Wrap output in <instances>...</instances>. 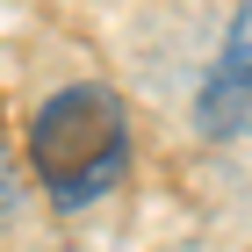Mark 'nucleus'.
Segmentation results:
<instances>
[{"mask_svg": "<svg viewBox=\"0 0 252 252\" xmlns=\"http://www.w3.org/2000/svg\"><path fill=\"white\" fill-rule=\"evenodd\" d=\"M29 166H36L43 194L58 209H87L123 180L130 166V123H123L116 94L79 79V87H58L29 116Z\"/></svg>", "mask_w": 252, "mask_h": 252, "instance_id": "f257e3e1", "label": "nucleus"}, {"mask_svg": "<svg viewBox=\"0 0 252 252\" xmlns=\"http://www.w3.org/2000/svg\"><path fill=\"white\" fill-rule=\"evenodd\" d=\"M194 123L209 137H231L238 123H252V0L231 15V29H223V51L209 65V87H202Z\"/></svg>", "mask_w": 252, "mask_h": 252, "instance_id": "f03ea898", "label": "nucleus"}, {"mask_svg": "<svg viewBox=\"0 0 252 252\" xmlns=\"http://www.w3.org/2000/svg\"><path fill=\"white\" fill-rule=\"evenodd\" d=\"M0 202H15V166H7V144H0Z\"/></svg>", "mask_w": 252, "mask_h": 252, "instance_id": "7ed1b4c3", "label": "nucleus"}]
</instances>
